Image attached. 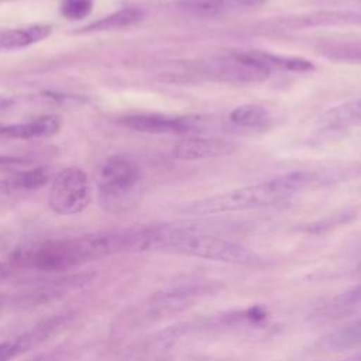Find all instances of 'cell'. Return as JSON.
Returning a JSON list of instances; mask_svg holds the SVG:
<instances>
[{
  "instance_id": "22",
  "label": "cell",
  "mask_w": 361,
  "mask_h": 361,
  "mask_svg": "<svg viewBox=\"0 0 361 361\" xmlns=\"http://www.w3.org/2000/svg\"><path fill=\"white\" fill-rule=\"evenodd\" d=\"M10 104H11V100H10V99H6V97L0 96V111L4 110V109H7Z\"/></svg>"
},
{
  "instance_id": "21",
  "label": "cell",
  "mask_w": 361,
  "mask_h": 361,
  "mask_svg": "<svg viewBox=\"0 0 361 361\" xmlns=\"http://www.w3.org/2000/svg\"><path fill=\"white\" fill-rule=\"evenodd\" d=\"M24 164L23 159L10 158V157H0V169H11L16 166H21Z\"/></svg>"
},
{
  "instance_id": "2",
  "label": "cell",
  "mask_w": 361,
  "mask_h": 361,
  "mask_svg": "<svg viewBox=\"0 0 361 361\" xmlns=\"http://www.w3.org/2000/svg\"><path fill=\"white\" fill-rule=\"evenodd\" d=\"M110 254L107 233L100 231L25 248L17 254L16 261L42 272H61Z\"/></svg>"
},
{
  "instance_id": "3",
  "label": "cell",
  "mask_w": 361,
  "mask_h": 361,
  "mask_svg": "<svg viewBox=\"0 0 361 361\" xmlns=\"http://www.w3.org/2000/svg\"><path fill=\"white\" fill-rule=\"evenodd\" d=\"M159 250L226 264L251 265L258 262L257 255L241 244L200 231L171 226H164Z\"/></svg>"
},
{
  "instance_id": "23",
  "label": "cell",
  "mask_w": 361,
  "mask_h": 361,
  "mask_svg": "<svg viewBox=\"0 0 361 361\" xmlns=\"http://www.w3.org/2000/svg\"><path fill=\"white\" fill-rule=\"evenodd\" d=\"M154 361H169L168 358H157V360H154Z\"/></svg>"
},
{
  "instance_id": "1",
  "label": "cell",
  "mask_w": 361,
  "mask_h": 361,
  "mask_svg": "<svg viewBox=\"0 0 361 361\" xmlns=\"http://www.w3.org/2000/svg\"><path fill=\"white\" fill-rule=\"evenodd\" d=\"M316 182H319V175L314 172H289L195 200L185 207V212L195 216H210L267 207L290 197Z\"/></svg>"
},
{
  "instance_id": "16",
  "label": "cell",
  "mask_w": 361,
  "mask_h": 361,
  "mask_svg": "<svg viewBox=\"0 0 361 361\" xmlns=\"http://www.w3.org/2000/svg\"><path fill=\"white\" fill-rule=\"evenodd\" d=\"M142 16H144L142 10H140L137 7H126V8H121V10L116 11L110 16H106L100 20H96L94 23L85 27L82 30V32L109 31V30H117V28L128 27V25H133V24L138 23L142 18Z\"/></svg>"
},
{
  "instance_id": "6",
  "label": "cell",
  "mask_w": 361,
  "mask_h": 361,
  "mask_svg": "<svg viewBox=\"0 0 361 361\" xmlns=\"http://www.w3.org/2000/svg\"><path fill=\"white\" fill-rule=\"evenodd\" d=\"M92 199V186L87 173L69 166L56 173L51 183L48 203L55 213L71 216L82 212Z\"/></svg>"
},
{
  "instance_id": "13",
  "label": "cell",
  "mask_w": 361,
  "mask_h": 361,
  "mask_svg": "<svg viewBox=\"0 0 361 361\" xmlns=\"http://www.w3.org/2000/svg\"><path fill=\"white\" fill-rule=\"evenodd\" d=\"M251 58L265 68L268 72L283 71V72H309L314 66L310 61L300 56H286L279 54H272L267 51H248Z\"/></svg>"
},
{
  "instance_id": "4",
  "label": "cell",
  "mask_w": 361,
  "mask_h": 361,
  "mask_svg": "<svg viewBox=\"0 0 361 361\" xmlns=\"http://www.w3.org/2000/svg\"><path fill=\"white\" fill-rule=\"evenodd\" d=\"M141 171L127 157L113 155L103 159L96 171L100 202L106 210L123 212L130 209L138 196Z\"/></svg>"
},
{
  "instance_id": "7",
  "label": "cell",
  "mask_w": 361,
  "mask_h": 361,
  "mask_svg": "<svg viewBox=\"0 0 361 361\" xmlns=\"http://www.w3.org/2000/svg\"><path fill=\"white\" fill-rule=\"evenodd\" d=\"M121 123L133 131L145 134H192L206 126L199 116H166L158 113L133 114L123 117Z\"/></svg>"
},
{
  "instance_id": "18",
  "label": "cell",
  "mask_w": 361,
  "mask_h": 361,
  "mask_svg": "<svg viewBox=\"0 0 361 361\" xmlns=\"http://www.w3.org/2000/svg\"><path fill=\"white\" fill-rule=\"evenodd\" d=\"M361 307V283L353 286L351 289L337 295L331 302L326 303L323 307V313L329 316L344 314Z\"/></svg>"
},
{
  "instance_id": "14",
  "label": "cell",
  "mask_w": 361,
  "mask_h": 361,
  "mask_svg": "<svg viewBox=\"0 0 361 361\" xmlns=\"http://www.w3.org/2000/svg\"><path fill=\"white\" fill-rule=\"evenodd\" d=\"M228 121L243 130H264L271 126L269 111L259 104H241L230 111Z\"/></svg>"
},
{
  "instance_id": "19",
  "label": "cell",
  "mask_w": 361,
  "mask_h": 361,
  "mask_svg": "<svg viewBox=\"0 0 361 361\" xmlns=\"http://www.w3.org/2000/svg\"><path fill=\"white\" fill-rule=\"evenodd\" d=\"M182 4L203 10V11H219V10H228L237 7H250L262 3L264 0H180Z\"/></svg>"
},
{
  "instance_id": "5",
  "label": "cell",
  "mask_w": 361,
  "mask_h": 361,
  "mask_svg": "<svg viewBox=\"0 0 361 361\" xmlns=\"http://www.w3.org/2000/svg\"><path fill=\"white\" fill-rule=\"evenodd\" d=\"M188 68L206 79L235 85L258 83L271 76V72L257 63L248 51L210 55L190 62Z\"/></svg>"
},
{
  "instance_id": "8",
  "label": "cell",
  "mask_w": 361,
  "mask_h": 361,
  "mask_svg": "<svg viewBox=\"0 0 361 361\" xmlns=\"http://www.w3.org/2000/svg\"><path fill=\"white\" fill-rule=\"evenodd\" d=\"M214 290L212 283H188L173 286L157 293L151 300V309L159 314H172L186 310Z\"/></svg>"
},
{
  "instance_id": "24",
  "label": "cell",
  "mask_w": 361,
  "mask_h": 361,
  "mask_svg": "<svg viewBox=\"0 0 361 361\" xmlns=\"http://www.w3.org/2000/svg\"><path fill=\"white\" fill-rule=\"evenodd\" d=\"M0 305H1V300H0Z\"/></svg>"
},
{
  "instance_id": "17",
  "label": "cell",
  "mask_w": 361,
  "mask_h": 361,
  "mask_svg": "<svg viewBox=\"0 0 361 361\" xmlns=\"http://www.w3.org/2000/svg\"><path fill=\"white\" fill-rule=\"evenodd\" d=\"M326 344L334 350H344V348H354L361 345V317L355 319L354 322L340 327L334 333H331Z\"/></svg>"
},
{
  "instance_id": "20",
  "label": "cell",
  "mask_w": 361,
  "mask_h": 361,
  "mask_svg": "<svg viewBox=\"0 0 361 361\" xmlns=\"http://www.w3.org/2000/svg\"><path fill=\"white\" fill-rule=\"evenodd\" d=\"M93 0H62L61 13L69 20H82L92 13Z\"/></svg>"
},
{
  "instance_id": "11",
  "label": "cell",
  "mask_w": 361,
  "mask_h": 361,
  "mask_svg": "<svg viewBox=\"0 0 361 361\" xmlns=\"http://www.w3.org/2000/svg\"><path fill=\"white\" fill-rule=\"evenodd\" d=\"M48 171L34 168L23 172H16L6 180L0 182V196H14L34 192L48 182Z\"/></svg>"
},
{
  "instance_id": "15",
  "label": "cell",
  "mask_w": 361,
  "mask_h": 361,
  "mask_svg": "<svg viewBox=\"0 0 361 361\" xmlns=\"http://www.w3.org/2000/svg\"><path fill=\"white\" fill-rule=\"evenodd\" d=\"M320 121L327 128H345L361 124V99L350 100L329 109Z\"/></svg>"
},
{
  "instance_id": "10",
  "label": "cell",
  "mask_w": 361,
  "mask_h": 361,
  "mask_svg": "<svg viewBox=\"0 0 361 361\" xmlns=\"http://www.w3.org/2000/svg\"><path fill=\"white\" fill-rule=\"evenodd\" d=\"M61 128V118L55 114L39 116L24 123H16L0 127V137L11 138H44L54 135Z\"/></svg>"
},
{
  "instance_id": "12",
  "label": "cell",
  "mask_w": 361,
  "mask_h": 361,
  "mask_svg": "<svg viewBox=\"0 0 361 361\" xmlns=\"http://www.w3.org/2000/svg\"><path fill=\"white\" fill-rule=\"evenodd\" d=\"M51 32L49 25H27L18 28H8L0 31V49H17L32 45L44 38H47Z\"/></svg>"
},
{
  "instance_id": "9",
  "label": "cell",
  "mask_w": 361,
  "mask_h": 361,
  "mask_svg": "<svg viewBox=\"0 0 361 361\" xmlns=\"http://www.w3.org/2000/svg\"><path fill=\"white\" fill-rule=\"evenodd\" d=\"M231 140L221 137L190 135L182 138L172 147V157L179 161H199L224 157L235 149Z\"/></svg>"
}]
</instances>
